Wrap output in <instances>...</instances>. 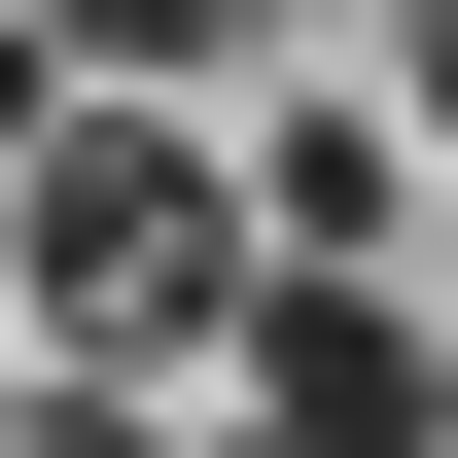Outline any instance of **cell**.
Masks as SVG:
<instances>
[{
  "label": "cell",
  "mask_w": 458,
  "mask_h": 458,
  "mask_svg": "<svg viewBox=\"0 0 458 458\" xmlns=\"http://www.w3.org/2000/svg\"><path fill=\"white\" fill-rule=\"evenodd\" d=\"M0 176H36V36H0Z\"/></svg>",
  "instance_id": "obj_6"
},
{
  "label": "cell",
  "mask_w": 458,
  "mask_h": 458,
  "mask_svg": "<svg viewBox=\"0 0 458 458\" xmlns=\"http://www.w3.org/2000/svg\"><path fill=\"white\" fill-rule=\"evenodd\" d=\"M247 283H388V106H283L247 141Z\"/></svg>",
  "instance_id": "obj_3"
},
{
  "label": "cell",
  "mask_w": 458,
  "mask_h": 458,
  "mask_svg": "<svg viewBox=\"0 0 458 458\" xmlns=\"http://www.w3.org/2000/svg\"><path fill=\"white\" fill-rule=\"evenodd\" d=\"M247 458H458V352L388 283H247Z\"/></svg>",
  "instance_id": "obj_2"
},
{
  "label": "cell",
  "mask_w": 458,
  "mask_h": 458,
  "mask_svg": "<svg viewBox=\"0 0 458 458\" xmlns=\"http://www.w3.org/2000/svg\"><path fill=\"white\" fill-rule=\"evenodd\" d=\"M0 283H36V352H71V388H106V352H212V318H247V176L176 141V106H36Z\"/></svg>",
  "instance_id": "obj_1"
},
{
  "label": "cell",
  "mask_w": 458,
  "mask_h": 458,
  "mask_svg": "<svg viewBox=\"0 0 458 458\" xmlns=\"http://www.w3.org/2000/svg\"><path fill=\"white\" fill-rule=\"evenodd\" d=\"M388 106H423V141H458V0H423V71H388Z\"/></svg>",
  "instance_id": "obj_5"
},
{
  "label": "cell",
  "mask_w": 458,
  "mask_h": 458,
  "mask_svg": "<svg viewBox=\"0 0 458 458\" xmlns=\"http://www.w3.org/2000/svg\"><path fill=\"white\" fill-rule=\"evenodd\" d=\"M0 36H36V106H141V71H212L247 0H0Z\"/></svg>",
  "instance_id": "obj_4"
}]
</instances>
